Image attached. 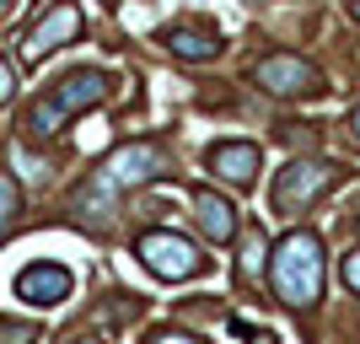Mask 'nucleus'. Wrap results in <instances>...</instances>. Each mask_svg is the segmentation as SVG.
Wrapping results in <instances>:
<instances>
[{"mask_svg": "<svg viewBox=\"0 0 360 344\" xmlns=\"http://www.w3.org/2000/svg\"><path fill=\"white\" fill-rule=\"evenodd\" d=\"M333 183H339V167H333V162H317V156H296V162H285L280 172H274L269 205L280 210V215H296V210H307L312 199H323Z\"/></svg>", "mask_w": 360, "mask_h": 344, "instance_id": "obj_3", "label": "nucleus"}, {"mask_svg": "<svg viewBox=\"0 0 360 344\" xmlns=\"http://www.w3.org/2000/svg\"><path fill=\"white\" fill-rule=\"evenodd\" d=\"M150 344H194V339H188V333H156Z\"/></svg>", "mask_w": 360, "mask_h": 344, "instance_id": "obj_16", "label": "nucleus"}, {"mask_svg": "<svg viewBox=\"0 0 360 344\" xmlns=\"http://www.w3.org/2000/svg\"><path fill=\"white\" fill-rule=\"evenodd\" d=\"M349 16H355V22H360V0H349Z\"/></svg>", "mask_w": 360, "mask_h": 344, "instance_id": "obj_19", "label": "nucleus"}, {"mask_svg": "<svg viewBox=\"0 0 360 344\" xmlns=\"http://www.w3.org/2000/svg\"><path fill=\"white\" fill-rule=\"evenodd\" d=\"M75 291V274L65 269V264H54V258H38V264H27V269L16 274V301H27V307H60V301H70Z\"/></svg>", "mask_w": 360, "mask_h": 344, "instance_id": "obj_6", "label": "nucleus"}, {"mask_svg": "<svg viewBox=\"0 0 360 344\" xmlns=\"http://www.w3.org/2000/svg\"><path fill=\"white\" fill-rule=\"evenodd\" d=\"M0 344H38V329H32V323H6V317H0Z\"/></svg>", "mask_w": 360, "mask_h": 344, "instance_id": "obj_13", "label": "nucleus"}, {"mask_svg": "<svg viewBox=\"0 0 360 344\" xmlns=\"http://www.w3.org/2000/svg\"><path fill=\"white\" fill-rule=\"evenodd\" d=\"M11 91H16V65H11V60H0V103H6Z\"/></svg>", "mask_w": 360, "mask_h": 344, "instance_id": "obj_15", "label": "nucleus"}, {"mask_svg": "<svg viewBox=\"0 0 360 344\" xmlns=\"http://www.w3.org/2000/svg\"><path fill=\"white\" fill-rule=\"evenodd\" d=\"M210 172L226 183H237V189H248V183L258 178V146H248V140H226V146L210 151Z\"/></svg>", "mask_w": 360, "mask_h": 344, "instance_id": "obj_11", "label": "nucleus"}, {"mask_svg": "<svg viewBox=\"0 0 360 344\" xmlns=\"http://www.w3.org/2000/svg\"><path fill=\"white\" fill-rule=\"evenodd\" d=\"M253 344H274V333H253Z\"/></svg>", "mask_w": 360, "mask_h": 344, "instance_id": "obj_18", "label": "nucleus"}, {"mask_svg": "<svg viewBox=\"0 0 360 344\" xmlns=\"http://www.w3.org/2000/svg\"><path fill=\"white\" fill-rule=\"evenodd\" d=\"M269 285L285 307H312L323 296V242H317V231H285L274 242Z\"/></svg>", "mask_w": 360, "mask_h": 344, "instance_id": "obj_1", "label": "nucleus"}, {"mask_svg": "<svg viewBox=\"0 0 360 344\" xmlns=\"http://www.w3.org/2000/svg\"><path fill=\"white\" fill-rule=\"evenodd\" d=\"M339 274H345L349 291H360V248H349V253L339 258Z\"/></svg>", "mask_w": 360, "mask_h": 344, "instance_id": "obj_14", "label": "nucleus"}, {"mask_svg": "<svg viewBox=\"0 0 360 344\" xmlns=\"http://www.w3.org/2000/svg\"><path fill=\"white\" fill-rule=\"evenodd\" d=\"M103 97H108V75L103 70H70V75H60V81L49 87V97H38V103L27 108V135H38V140L60 135L65 119L97 108Z\"/></svg>", "mask_w": 360, "mask_h": 344, "instance_id": "obj_2", "label": "nucleus"}, {"mask_svg": "<svg viewBox=\"0 0 360 344\" xmlns=\"http://www.w3.org/2000/svg\"><path fill=\"white\" fill-rule=\"evenodd\" d=\"M194 215H199V231L210 242H231L237 237V205L221 199L215 189H194Z\"/></svg>", "mask_w": 360, "mask_h": 344, "instance_id": "obj_10", "label": "nucleus"}, {"mask_svg": "<svg viewBox=\"0 0 360 344\" xmlns=\"http://www.w3.org/2000/svg\"><path fill=\"white\" fill-rule=\"evenodd\" d=\"M162 167H167V156L150 146V140H129V146H119L103 162V178L113 183V189H140V183H150Z\"/></svg>", "mask_w": 360, "mask_h": 344, "instance_id": "obj_7", "label": "nucleus"}, {"mask_svg": "<svg viewBox=\"0 0 360 344\" xmlns=\"http://www.w3.org/2000/svg\"><path fill=\"white\" fill-rule=\"evenodd\" d=\"M167 54H178V60H215L221 54V32L205 27V22H172L162 32Z\"/></svg>", "mask_w": 360, "mask_h": 344, "instance_id": "obj_9", "label": "nucleus"}, {"mask_svg": "<svg viewBox=\"0 0 360 344\" xmlns=\"http://www.w3.org/2000/svg\"><path fill=\"white\" fill-rule=\"evenodd\" d=\"M16 210H22V194H16V183L0 172V237L11 231V221H16Z\"/></svg>", "mask_w": 360, "mask_h": 344, "instance_id": "obj_12", "label": "nucleus"}, {"mask_svg": "<svg viewBox=\"0 0 360 344\" xmlns=\"http://www.w3.org/2000/svg\"><path fill=\"white\" fill-rule=\"evenodd\" d=\"M75 38H81V11H75L70 0H54L27 32V60H44L49 49H65V44H75Z\"/></svg>", "mask_w": 360, "mask_h": 344, "instance_id": "obj_8", "label": "nucleus"}, {"mask_svg": "<svg viewBox=\"0 0 360 344\" xmlns=\"http://www.w3.org/2000/svg\"><path fill=\"white\" fill-rule=\"evenodd\" d=\"M135 258L156 280H194V274L210 269V258L199 253L183 231H146V237L135 242Z\"/></svg>", "mask_w": 360, "mask_h": 344, "instance_id": "obj_4", "label": "nucleus"}, {"mask_svg": "<svg viewBox=\"0 0 360 344\" xmlns=\"http://www.w3.org/2000/svg\"><path fill=\"white\" fill-rule=\"evenodd\" d=\"M349 140H355V146H360V108H355V113H349Z\"/></svg>", "mask_w": 360, "mask_h": 344, "instance_id": "obj_17", "label": "nucleus"}, {"mask_svg": "<svg viewBox=\"0 0 360 344\" xmlns=\"http://www.w3.org/2000/svg\"><path fill=\"white\" fill-rule=\"evenodd\" d=\"M75 344H91V339H75Z\"/></svg>", "mask_w": 360, "mask_h": 344, "instance_id": "obj_20", "label": "nucleus"}, {"mask_svg": "<svg viewBox=\"0 0 360 344\" xmlns=\"http://www.w3.org/2000/svg\"><path fill=\"white\" fill-rule=\"evenodd\" d=\"M253 81L269 91V97H307V91H323V75L301 60V54H269V60H258Z\"/></svg>", "mask_w": 360, "mask_h": 344, "instance_id": "obj_5", "label": "nucleus"}, {"mask_svg": "<svg viewBox=\"0 0 360 344\" xmlns=\"http://www.w3.org/2000/svg\"><path fill=\"white\" fill-rule=\"evenodd\" d=\"M108 6H113V0H108Z\"/></svg>", "mask_w": 360, "mask_h": 344, "instance_id": "obj_21", "label": "nucleus"}]
</instances>
